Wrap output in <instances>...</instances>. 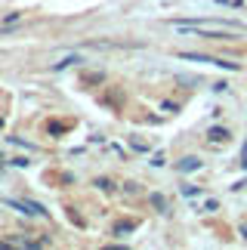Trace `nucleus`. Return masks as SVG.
Masks as SVG:
<instances>
[{"mask_svg":"<svg viewBox=\"0 0 247 250\" xmlns=\"http://www.w3.org/2000/svg\"><path fill=\"white\" fill-rule=\"evenodd\" d=\"M241 235H244V241H247V226H241Z\"/></svg>","mask_w":247,"mask_h":250,"instance_id":"dca6fc26","label":"nucleus"},{"mask_svg":"<svg viewBox=\"0 0 247 250\" xmlns=\"http://www.w3.org/2000/svg\"><path fill=\"white\" fill-rule=\"evenodd\" d=\"M78 62H83L81 56H65L62 62H56V65H53V71H65V68H71V65H78Z\"/></svg>","mask_w":247,"mask_h":250,"instance_id":"0eeeda50","label":"nucleus"},{"mask_svg":"<svg viewBox=\"0 0 247 250\" xmlns=\"http://www.w3.org/2000/svg\"><path fill=\"white\" fill-rule=\"evenodd\" d=\"M28 164H31V161H28V158H22V155H19V158H13V167H28Z\"/></svg>","mask_w":247,"mask_h":250,"instance_id":"4468645a","label":"nucleus"},{"mask_svg":"<svg viewBox=\"0 0 247 250\" xmlns=\"http://www.w3.org/2000/svg\"><path fill=\"white\" fill-rule=\"evenodd\" d=\"M201 167H204V161H201V158H195V155H188V158H183V161L176 164L179 173H198Z\"/></svg>","mask_w":247,"mask_h":250,"instance_id":"f03ea898","label":"nucleus"},{"mask_svg":"<svg viewBox=\"0 0 247 250\" xmlns=\"http://www.w3.org/2000/svg\"><path fill=\"white\" fill-rule=\"evenodd\" d=\"M183 195H185V198H195V195H201V188L188 182V186H183Z\"/></svg>","mask_w":247,"mask_h":250,"instance_id":"1a4fd4ad","label":"nucleus"},{"mask_svg":"<svg viewBox=\"0 0 247 250\" xmlns=\"http://www.w3.org/2000/svg\"><path fill=\"white\" fill-rule=\"evenodd\" d=\"M151 207H155L158 213H170V207H167V198L161 195V191H155V195H151Z\"/></svg>","mask_w":247,"mask_h":250,"instance_id":"423d86ee","label":"nucleus"},{"mask_svg":"<svg viewBox=\"0 0 247 250\" xmlns=\"http://www.w3.org/2000/svg\"><path fill=\"white\" fill-rule=\"evenodd\" d=\"M204 210H207V213H213V210H220V201H204Z\"/></svg>","mask_w":247,"mask_h":250,"instance_id":"ddd939ff","label":"nucleus"},{"mask_svg":"<svg viewBox=\"0 0 247 250\" xmlns=\"http://www.w3.org/2000/svg\"><path fill=\"white\" fill-rule=\"evenodd\" d=\"M83 83H87V86H96V83H105V71H87V74H83V78H81Z\"/></svg>","mask_w":247,"mask_h":250,"instance_id":"39448f33","label":"nucleus"},{"mask_svg":"<svg viewBox=\"0 0 247 250\" xmlns=\"http://www.w3.org/2000/svg\"><path fill=\"white\" fill-rule=\"evenodd\" d=\"M241 158H247V142H244V148H241Z\"/></svg>","mask_w":247,"mask_h":250,"instance_id":"f3484780","label":"nucleus"},{"mask_svg":"<svg viewBox=\"0 0 247 250\" xmlns=\"http://www.w3.org/2000/svg\"><path fill=\"white\" fill-rule=\"evenodd\" d=\"M207 139H210V142H229V139H232V133L226 130V127H220V124H216V127L207 130Z\"/></svg>","mask_w":247,"mask_h":250,"instance_id":"20e7f679","label":"nucleus"},{"mask_svg":"<svg viewBox=\"0 0 247 250\" xmlns=\"http://www.w3.org/2000/svg\"><path fill=\"white\" fill-rule=\"evenodd\" d=\"M93 186H96L99 191H115V179H111V176H99Z\"/></svg>","mask_w":247,"mask_h":250,"instance_id":"6e6552de","label":"nucleus"},{"mask_svg":"<svg viewBox=\"0 0 247 250\" xmlns=\"http://www.w3.org/2000/svg\"><path fill=\"white\" fill-rule=\"evenodd\" d=\"M6 204H9V207H16L19 213H25V216H46L43 204H37V201H16V198H9Z\"/></svg>","mask_w":247,"mask_h":250,"instance_id":"f257e3e1","label":"nucleus"},{"mask_svg":"<svg viewBox=\"0 0 247 250\" xmlns=\"http://www.w3.org/2000/svg\"><path fill=\"white\" fill-rule=\"evenodd\" d=\"M241 167H244V173H247V158H241Z\"/></svg>","mask_w":247,"mask_h":250,"instance_id":"a211bd4d","label":"nucleus"},{"mask_svg":"<svg viewBox=\"0 0 247 250\" xmlns=\"http://www.w3.org/2000/svg\"><path fill=\"white\" fill-rule=\"evenodd\" d=\"M9 142H16V146H19V148H25V151H34V146H31V142H25V139H16V136H9Z\"/></svg>","mask_w":247,"mask_h":250,"instance_id":"9d476101","label":"nucleus"},{"mask_svg":"<svg viewBox=\"0 0 247 250\" xmlns=\"http://www.w3.org/2000/svg\"><path fill=\"white\" fill-rule=\"evenodd\" d=\"M216 3H220V6H232V9H241L244 6L241 0H216Z\"/></svg>","mask_w":247,"mask_h":250,"instance_id":"f8f14e48","label":"nucleus"},{"mask_svg":"<svg viewBox=\"0 0 247 250\" xmlns=\"http://www.w3.org/2000/svg\"><path fill=\"white\" fill-rule=\"evenodd\" d=\"M151 167H164V155H161V151H158L155 158H151Z\"/></svg>","mask_w":247,"mask_h":250,"instance_id":"2eb2a0df","label":"nucleus"},{"mask_svg":"<svg viewBox=\"0 0 247 250\" xmlns=\"http://www.w3.org/2000/svg\"><path fill=\"white\" fill-rule=\"evenodd\" d=\"M124 191L127 195H139V182H124Z\"/></svg>","mask_w":247,"mask_h":250,"instance_id":"9b49d317","label":"nucleus"},{"mask_svg":"<svg viewBox=\"0 0 247 250\" xmlns=\"http://www.w3.org/2000/svg\"><path fill=\"white\" fill-rule=\"evenodd\" d=\"M136 232V219H121V223H115V229H111V235H118V238H127Z\"/></svg>","mask_w":247,"mask_h":250,"instance_id":"7ed1b4c3","label":"nucleus"}]
</instances>
